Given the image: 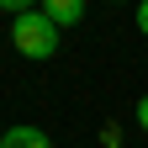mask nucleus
<instances>
[{
  "label": "nucleus",
  "mask_w": 148,
  "mask_h": 148,
  "mask_svg": "<svg viewBox=\"0 0 148 148\" xmlns=\"http://www.w3.org/2000/svg\"><path fill=\"white\" fill-rule=\"evenodd\" d=\"M11 42H16L21 58H53V53H58V27H53L42 11H21L11 21Z\"/></svg>",
  "instance_id": "f257e3e1"
},
{
  "label": "nucleus",
  "mask_w": 148,
  "mask_h": 148,
  "mask_svg": "<svg viewBox=\"0 0 148 148\" xmlns=\"http://www.w3.org/2000/svg\"><path fill=\"white\" fill-rule=\"evenodd\" d=\"M42 16L64 32V27H74V21L85 16V0H42Z\"/></svg>",
  "instance_id": "f03ea898"
},
{
  "label": "nucleus",
  "mask_w": 148,
  "mask_h": 148,
  "mask_svg": "<svg viewBox=\"0 0 148 148\" xmlns=\"http://www.w3.org/2000/svg\"><path fill=\"white\" fill-rule=\"evenodd\" d=\"M0 148H53L42 127H5V138H0Z\"/></svg>",
  "instance_id": "7ed1b4c3"
},
{
  "label": "nucleus",
  "mask_w": 148,
  "mask_h": 148,
  "mask_svg": "<svg viewBox=\"0 0 148 148\" xmlns=\"http://www.w3.org/2000/svg\"><path fill=\"white\" fill-rule=\"evenodd\" d=\"M0 11H11V16H21V11H32V0H0Z\"/></svg>",
  "instance_id": "20e7f679"
},
{
  "label": "nucleus",
  "mask_w": 148,
  "mask_h": 148,
  "mask_svg": "<svg viewBox=\"0 0 148 148\" xmlns=\"http://www.w3.org/2000/svg\"><path fill=\"white\" fill-rule=\"evenodd\" d=\"M138 32L148 37V0H143V5H138Z\"/></svg>",
  "instance_id": "39448f33"
},
{
  "label": "nucleus",
  "mask_w": 148,
  "mask_h": 148,
  "mask_svg": "<svg viewBox=\"0 0 148 148\" xmlns=\"http://www.w3.org/2000/svg\"><path fill=\"white\" fill-rule=\"evenodd\" d=\"M138 127H143V132H148V95L138 101Z\"/></svg>",
  "instance_id": "423d86ee"
},
{
  "label": "nucleus",
  "mask_w": 148,
  "mask_h": 148,
  "mask_svg": "<svg viewBox=\"0 0 148 148\" xmlns=\"http://www.w3.org/2000/svg\"><path fill=\"white\" fill-rule=\"evenodd\" d=\"M0 138H5V132H0Z\"/></svg>",
  "instance_id": "0eeeda50"
}]
</instances>
